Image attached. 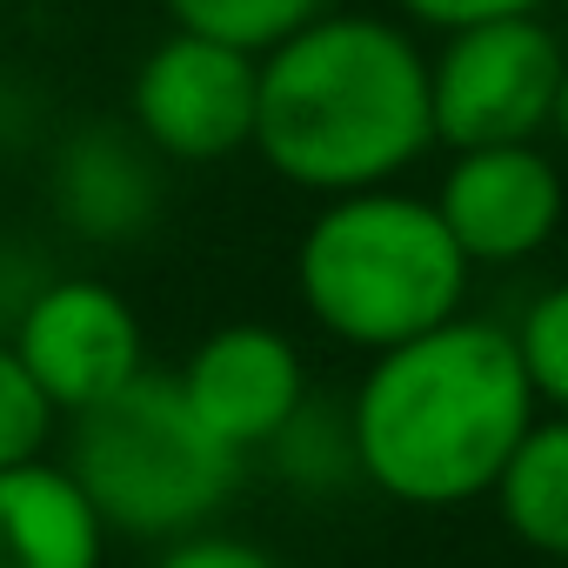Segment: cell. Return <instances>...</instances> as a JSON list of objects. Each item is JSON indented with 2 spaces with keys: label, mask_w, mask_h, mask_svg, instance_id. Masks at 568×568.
Instances as JSON below:
<instances>
[{
  "label": "cell",
  "mask_w": 568,
  "mask_h": 568,
  "mask_svg": "<svg viewBox=\"0 0 568 568\" xmlns=\"http://www.w3.org/2000/svg\"><path fill=\"white\" fill-rule=\"evenodd\" d=\"M535 415L541 402L515 328L481 315H455L368 355V375L348 395L362 481L428 515L488 501Z\"/></svg>",
  "instance_id": "obj_1"
},
{
  "label": "cell",
  "mask_w": 568,
  "mask_h": 568,
  "mask_svg": "<svg viewBox=\"0 0 568 568\" xmlns=\"http://www.w3.org/2000/svg\"><path fill=\"white\" fill-rule=\"evenodd\" d=\"M435 148L428 54L402 21L315 14L261 54L254 154L308 194L402 181Z\"/></svg>",
  "instance_id": "obj_2"
},
{
  "label": "cell",
  "mask_w": 568,
  "mask_h": 568,
  "mask_svg": "<svg viewBox=\"0 0 568 568\" xmlns=\"http://www.w3.org/2000/svg\"><path fill=\"white\" fill-rule=\"evenodd\" d=\"M475 261L448 234L435 194L395 181L328 194L295 247V288L322 335L382 355L462 315Z\"/></svg>",
  "instance_id": "obj_3"
},
{
  "label": "cell",
  "mask_w": 568,
  "mask_h": 568,
  "mask_svg": "<svg viewBox=\"0 0 568 568\" xmlns=\"http://www.w3.org/2000/svg\"><path fill=\"white\" fill-rule=\"evenodd\" d=\"M74 481L101 508V521L128 541H174L207 528L241 475L247 455H234L221 435L201 428L174 375L141 368L121 395L68 415V455Z\"/></svg>",
  "instance_id": "obj_4"
},
{
  "label": "cell",
  "mask_w": 568,
  "mask_h": 568,
  "mask_svg": "<svg viewBox=\"0 0 568 568\" xmlns=\"http://www.w3.org/2000/svg\"><path fill=\"white\" fill-rule=\"evenodd\" d=\"M568 48L541 14H501L442 34L428 54V101H435V148H495V141H541L555 128Z\"/></svg>",
  "instance_id": "obj_5"
},
{
  "label": "cell",
  "mask_w": 568,
  "mask_h": 568,
  "mask_svg": "<svg viewBox=\"0 0 568 568\" xmlns=\"http://www.w3.org/2000/svg\"><path fill=\"white\" fill-rule=\"evenodd\" d=\"M254 108H261V54L187 28L154 41L128 81V121L141 128V141L161 161L187 168L254 148Z\"/></svg>",
  "instance_id": "obj_6"
},
{
  "label": "cell",
  "mask_w": 568,
  "mask_h": 568,
  "mask_svg": "<svg viewBox=\"0 0 568 568\" xmlns=\"http://www.w3.org/2000/svg\"><path fill=\"white\" fill-rule=\"evenodd\" d=\"M8 342L21 348V362L34 368V382L61 415H81L121 395L148 368V335L134 302L94 274H48Z\"/></svg>",
  "instance_id": "obj_7"
},
{
  "label": "cell",
  "mask_w": 568,
  "mask_h": 568,
  "mask_svg": "<svg viewBox=\"0 0 568 568\" xmlns=\"http://www.w3.org/2000/svg\"><path fill=\"white\" fill-rule=\"evenodd\" d=\"M435 207L475 267H515L555 241L568 187L555 154H541V141H495V148H455Z\"/></svg>",
  "instance_id": "obj_8"
},
{
  "label": "cell",
  "mask_w": 568,
  "mask_h": 568,
  "mask_svg": "<svg viewBox=\"0 0 568 568\" xmlns=\"http://www.w3.org/2000/svg\"><path fill=\"white\" fill-rule=\"evenodd\" d=\"M174 382H181L187 408L201 415V428L221 435L234 455H261L315 395L302 348L267 322L214 328L207 342H194V355L181 362Z\"/></svg>",
  "instance_id": "obj_9"
},
{
  "label": "cell",
  "mask_w": 568,
  "mask_h": 568,
  "mask_svg": "<svg viewBox=\"0 0 568 568\" xmlns=\"http://www.w3.org/2000/svg\"><path fill=\"white\" fill-rule=\"evenodd\" d=\"M48 201L74 241L128 247L161 221L168 174L134 121H88L48 161Z\"/></svg>",
  "instance_id": "obj_10"
},
{
  "label": "cell",
  "mask_w": 568,
  "mask_h": 568,
  "mask_svg": "<svg viewBox=\"0 0 568 568\" xmlns=\"http://www.w3.org/2000/svg\"><path fill=\"white\" fill-rule=\"evenodd\" d=\"M108 541L114 528L68 462L0 468V568H108Z\"/></svg>",
  "instance_id": "obj_11"
},
{
  "label": "cell",
  "mask_w": 568,
  "mask_h": 568,
  "mask_svg": "<svg viewBox=\"0 0 568 568\" xmlns=\"http://www.w3.org/2000/svg\"><path fill=\"white\" fill-rule=\"evenodd\" d=\"M488 501L528 555L568 568V415H535Z\"/></svg>",
  "instance_id": "obj_12"
},
{
  "label": "cell",
  "mask_w": 568,
  "mask_h": 568,
  "mask_svg": "<svg viewBox=\"0 0 568 568\" xmlns=\"http://www.w3.org/2000/svg\"><path fill=\"white\" fill-rule=\"evenodd\" d=\"M261 455H267V468L288 481L295 495H348V488H368V481H362V455H355L348 402L308 395L302 415L281 428Z\"/></svg>",
  "instance_id": "obj_13"
},
{
  "label": "cell",
  "mask_w": 568,
  "mask_h": 568,
  "mask_svg": "<svg viewBox=\"0 0 568 568\" xmlns=\"http://www.w3.org/2000/svg\"><path fill=\"white\" fill-rule=\"evenodd\" d=\"M161 8L187 34H214V41H234L247 54H267L274 41L308 28L322 14V0H161Z\"/></svg>",
  "instance_id": "obj_14"
},
{
  "label": "cell",
  "mask_w": 568,
  "mask_h": 568,
  "mask_svg": "<svg viewBox=\"0 0 568 568\" xmlns=\"http://www.w3.org/2000/svg\"><path fill=\"white\" fill-rule=\"evenodd\" d=\"M61 408L48 402V388L34 382V368L21 362V348L0 335V468L48 455V442L61 435Z\"/></svg>",
  "instance_id": "obj_15"
},
{
  "label": "cell",
  "mask_w": 568,
  "mask_h": 568,
  "mask_svg": "<svg viewBox=\"0 0 568 568\" xmlns=\"http://www.w3.org/2000/svg\"><path fill=\"white\" fill-rule=\"evenodd\" d=\"M515 348H521V368L535 382V402L548 415H568V281L541 288L521 322H515Z\"/></svg>",
  "instance_id": "obj_16"
},
{
  "label": "cell",
  "mask_w": 568,
  "mask_h": 568,
  "mask_svg": "<svg viewBox=\"0 0 568 568\" xmlns=\"http://www.w3.org/2000/svg\"><path fill=\"white\" fill-rule=\"evenodd\" d=\"M154 568H281V561H274L261 541H247V535H221V528L207 521V528H194V535L161 541Z\"/></svg>",
  "instance_id": "obj_17"
},
{
  "label": "cell",
  "mask_w": 568,
  "mask_h": 568,
  "mask_svg": "<svg viewBox=\"0 0 568 568\" xmlns=\"http://www.w3.org/2000/svg\"><path fill=\"white\" fill-rule=\"evenodd\" d=\"M395 8H402V21H415V28H442V34H455V28L501 21V14H541L548 0H395Z\"/></svg>",
  "instance_id": "obj_18"
},
{
  "label": "cell",
  "mask_w": 568,
  "mask_h": 568,
  "mask_svg": "<svg viewBox=\"0 0 568 568\" xmlns=\"http://www.w3.org/2000/svg\"><path fill=\"white\" fill-rule=\"evenodd\" d=\"M41 281H48V261L14 247V241H0V335H14L21 308L41 295Z\"/></svg>",
  "instance_id": "obj_19"
},
{
  "label": "cell",
  "mask_w": 568,
  "mask_h": 568,
  "mask_svg": "<svg viewBox=\"0 0 568 568\" xmlns=\"http://www.w3.org/2000/svg\"><path fill=\"white\" fill-rule=\"evenodd\" d=\"M561 148H568V68H561V94H555V128H548Z\"/></svg>",
  "instance_id": "obj_20"
}]
</instances>
